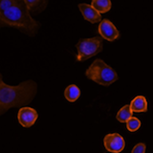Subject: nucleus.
Segmentation results:
<instances>
[{
	"instance_id": "dca6fc26",
	"label": "nucleus",
	"mask_w": 153,
	"mask_h": 153,
	"mask_svg": "<svg viewBox=\"0 0 153 153\" xmlns=\"http://www.w3.org/2000/svg\"><path fill=\"white\" fill-rule=\"evenodd\" d=\"M146 146L145 143H140L133 147L131 153H146Z\"/></svg>"
},
{
	"instance_id": "9d476101",
	"label": "nucleus",
	"mask_w": 153,
	"mask_h": 153,
	"mask_svg": "<svg viewBox=\"0 0 153 153\" xmlns=\"http://www.w3.org/2000/svg\"><path fill=\"white\" fill-rule=\"evenodd\" d=\"M64 96H65V98L68 102H76L80 96V90L76 85L71 84L65 89Z\"/></svg>"
},
{
	"instance_id": "39448f33",
	"label": "nucleus",
	"mask_w": 153,
	"mask_h": 153,
	"mask_svg": "<svg viewBox=\"0 0 153 153\" xmlns=\"http://www.w3.org/2000/svg\"><path fill=\"white\" fill-rule=\"evenodd\" d=\"M104 147L112 153H119L123 150L126 146V142L123 138L118 133L107 134L103 139Z\"/></svg>"
},
{
	"instance_id": "2eb2a0df",
	"label": "nucleus",
	"mask_w": 153,
	"mask_h": 153,
	"mask_svg": "<svg viewBox=\"0 0 153 153\" xmlns=\"http://www.w3.org/2000/svg\"><path fill=\"white\" fill-rule=\"evenodd\" d=\"M17 0H3L0 3V10L1 12L6 11V10H9L10 8H12L13 6L16 4Z\"/></svg>"
},
{
	"instance_id": "1a4fd4ad",
	"label": "nucleus",
	"mask_w": 153,
	"mask_h": 153,
	"mask_svg": "<svg viewBox=\"0 0 153 153\" xmlns=\"http://www.w3.org/2000/svg\"><path fill=\"white\" fill-rule=\"evenodd\" d=\"M130 108L132 112H146L147 111V102L146 99L143 96H137L132 100L130 103Z\"/></svg>"
},
{
	"instance_id": "4468645a",
	"label": "nucleus",
	"mask_w": 153,
	"mask_h": 153,
	"mask_svg": "<svg viewBox=\"0 0 153 153\" xmlns=\"http://www.w3.org/2000/svg\"><path fill=\"white\" fill-rule=\"evenodd\" d=\"M141 126V122L140 120H138L135 117H131L130 119L126 122V127L130 132H134L138 130Z\"/></svg>"
},
{
	"instance_id": "f257e3e1",
	"label": "nucleus",
	"mask_w": 153,
	"mask_h": 153,
	"mask_svg": "<svg viewBox=\"0 0 153 153\" xmlns=\"http://www.w3.org/2000/svg\"><path fill=\"white\" fill-rule=\"evenodd\" d=\"M37 92V84L33 80H26L16 86L6 84L0 76V115L13 107L29 104Z\"/></svg>"
},
{
	"instance_id": "f03ea898",
	"label": "nucleus",
	"mask_w": 153,
	"mask_h": 153,
	"mask_svg": "<svg viewBox=\"0 0 153 153\" xmlns=\"http://www.w3.org/2000/svg\"><path fill=\"white\" fill-rule=\"evenodd\" d=\"M0 22L2 27L16 28L31 36H35L40 28V23L32 17L30 10L24 0H17L14 6L4 12H0Z\"/></svg>"
},
{
	"instance_id": "0eeeda50",
	"label": "nucleus",
	"mask_w": 153,
	"mask_h": 153,
	"mask_svg": "<svg viewBox=\"0 0 153 153\" xmlns=\"http://www.w3.org/2000/svg\"><path fill=\"white\" fill-rule=\"evenodd\" d=\"M37 112L31 107H21L18 111V122L24 127H31L37 120Z\"/></svg>"
},
{
	"instance_id": "7ed1b4c3",
	"label": "nucleus",
	"mask_w": 153,
	"mask_h": 153,
	"mask_svg": "<svg viewBox=\"0 0 153 153\" xmlns=\"http://www.w3.org/2000/svg\"><path fill=\"white\" fill-rule=\"evenodd\" d=\"M85 74L89 79L103 86H108L118 79L115 70L102 59H96L86 70Z\"/></svg>"
},
{
	"instance_id": "20e7f679",
	"label": "nucleus",
	"mask_w": 153,
	"mask_h": 153,
	"mask_svg": "<svg viewBox=\"0 0 153 153\" xmlns=\"http://www.w3.org/2000/svg\"><path fill=\"white\" fill-rule=\"evenodd\" d=\"M76 47L78 49L76 59L79 61H84L102 51V38L100 36L82 38L76 43Z\"/></svg>"
},
{
	"instance_id": "6e6552de",
	"label": "nucleus",
	"mask_w": 153,
	"mask_h": 153,
	"mask_svg": "<svg viewBox=\"0 0 153 153\" xmlns=\"http://www.w3.org/2000/svg\"><path fill=\"white\" fill-rule=\"evenodd\" d=\"M79 8L80 10L81 13L87 21L91 23H98L102 20V16L99 12H97L96 10L92 7V5H88V4H79Z\"/></svg>"
},
{
	"instance_id": "ddd939ff",
	"label": "nucleus",
	"mask_w": 153,
	"mask_h": 153,
	"mask_svg": "<svg viewBox=\"0 0 153 153\" xmlns=\"http://www.w3.org/2000/svg\"><path fill=\"white\" fill-rule=\"evenodd\" d=\"M132 115L133 112L130 108V105H124L123 108L119 110L116 118L120 123H126L132 117Z\"/></svg>"
},
{
	"instance_id": "9b49d317",
	"label": "nucleus",
	"mask_w": 153,
	"mask_h": 153,
	"mask_svg": "<svg viewBox=\"0 0 153 153\" xmlns=\"http://www.w3.org/2000/svg\"><path fill=\"white\" fill-rule=\"evenodd\" d=\"M28 9L33 13H40L44 10L48 4V1L42 0H25Z\"/></svg>"
},
{
	"instance_id": "423d86ee",
	"label": "nucleus",
	"mask_w": 153,
	"mask_h": 153,
	"mask_svg": "<svg viewBox=\"0 0 153 153\" xmlns=\"http://www.w3.org/2000/svg\"><path fill=\"white\" fill-rule=\"evenodd\" d=\"M98 30L100 36L108 41H113L120 36V33L117 28L108 19H103L100 21Z\"/></svg>"
},
{
	"instance_id": "f8f14e48",
	"label": "nucleus",
	"mask_w": 153,
	"mask_h": 153,
	"mask_svg": "<svg viewBox=\"0 0 153 153\" xmlns=\"http://www.w3.org/2000/svg\"><path fill=\"white\" fill-rule=\"evenodd\" d=\"M92 7L100 13H104L111 9V2L109 0H93Z\"/></svg>"
}]
</instances>
